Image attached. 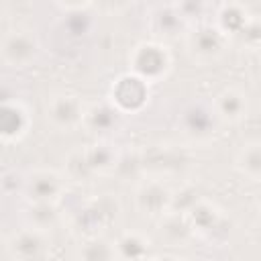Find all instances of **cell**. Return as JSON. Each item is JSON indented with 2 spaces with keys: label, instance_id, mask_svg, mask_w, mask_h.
Masks as SVG:
<instances>
[{
  "label": "cell",
  "instance_id": "44dd1931",
  "mask_svg": "<svg viewBox=\"0 0 261 261\" xmlns=\"http://www.w3.org/2000/svg\"><path fill=\"white\" fill-rule=\"evenodd\" d=\"M234 169L249 181L259 184L261 179V143L257 139L245 141L234 155Z\"/></svg>",
  "mask_w": 261,
  "mask_h": 261
},
{
  "label": "cell",
  "instance_id": "3957f363",
  "mask_svg": "<svg viewBox=\"0 0 261 261\" xmlns=\"http://www.w3.org/2000/svg\"><path fill=\"white\" fill-rule=\"evenodd\" d=\"M212 22L230 39V43H241L249 51L259 47V20L241 0L220 2L212 12Z\"/></svg>",
  "mask_w": 261,
  "mask_h": 261
},
{
  "label": "cell",
  "instance_id": "5bb4252c",
  "mask_svg": "<svg viewBox=\"0 0 261 261\" xmlns=\"http://www.w3.org/2000/svg\"><path fill=\"white\" fill-rule=\"evenodd\" d=\"M188 29H190V24L179 14V10L175 8L173 2L157 4L147 14V31H149L151 39H155V41H161V43L179 41Z\"/></svg>",
  "mask_w": 261,
  "mask_h": 261
},
{
  "label": "cell",
  "instance_id": "2e32d148",
  "mask_svg": "<svg viewBox=\"0 0 261 261\" xmlns=\"http://www.w3.org/2000/svg\"><path fill=\"white\" fill-rule=\"evenodd\" d=\"M220 124H239L249 116V94L239 86H224L210 102Z\"/></svg>",
  "mask_w": 261,
  "mask_h": 261
},
{
  "label": "cell",
  "instance_id": "603a6c76",
  "mask_svg": "<svg viewBox=\"0 0 261 261\" xmlns=\"http://www.w3.org/2000/svg\"><path fill=\"white\" fill-rule=\"evenodd\" d=\"M175 4V8L179 10V14L186 18V22L192 24H200V22H208L212 18V2L210 0H171Z\"/></svg>",
  "mask_w": 261,
  "mask_h": 261
},
{
  "label": "cell",
  "instance_id": "ac0fdd59",
  "mask_svg": "<svg viewBox=\"0 0 261 261\" xmlns=\"http://www.w3.org/2000/svg\"><path fill=\"white\" fill-rule=\"evenodd\" d=\"M157 226H159L161 241L167 247H188L196 239V232L188 216L181 212H173V210L165 212L161 218H157Z\"/></svg>",
  "mask_w": 261,
  "mask_h": 261
},
{
  "label": "cell",
  "instance_id": "7402d4cb",
  "mask_svg": "<svg viewBox=\"0 0 261 261\" xmlns=\"http://www.w3.org/2000/svg\"><path fill=\"white\" fill-rule=\"evenodd\" d=\"M75 257L86 259V261H104V259H116L114 255V245L106 237H90L82 239L77 245Z\"/></svg>",
  "mask_w": 261,
  "mask_h": 261
},
{
  "label": "cell",
  "instance_id": "484cf974",
  "mask_svg": "<svg viewBox=\"0 0 261 261\" xmlns=\"http://www.w3.org/2000/svg\"><path fill=\"white\" fill-rule=\"evenodd\" d=\"M0 184H2V173H0Z\"/></svg>",
  "mask_w": 261,
  "mask_h": 261
},
{
  "label": "cell",
  "instance_id": "ffe728a7",
  "mask_svg": "<svg viewBox=\"0 0 261 261\" xmlns=\"http://www.w3.org/2000/svg\"><path fill=\"white\" fill-rule=\"evenodd\" d=\"M22 218H24L27 226H33V228L43 230V232H51L63 222V214L59 210V204H51V202L27 204Z\"/></svg>",
  "mask_w": 261,
  "mask_h": 261
},
{
  "label": "cell",
  "instance_id": "277c9868",
  "mask_svg": "<svg viewBox=\"0 0 261 261\" xmlns=\"http://www.w3.org/2000/svg\"><path fill=\"white\" fill-rule=\"evenodd\" d=\"M173 69V55L167 43L147 39L139 41L128 53V71L149 86L163 82Z\"/></svg>",
  "mask_w": 261,
  "mask_h": 261
},
{
  "label": "cell",
  "instance_id": "5b68a950",
  "mask_svg": "<svg viewBox=\"0 0 261 261\" xmlns=\"http://www.w3.org/2000/svg\"><path fill=\"white\" fill-rule=\"evenodd\" d=\"M181 41L188 57L196 65H210L222 59L230 47V39L212 20L192 24L181 37Z\"/></svg>",
  "mask_w": 261,
  "mask_h": 261
},
{
  "label": "cell",
  "instance_id": "6da1fadb",
  "mask_svg": "<svg viewBox=\"0 0 261 261\" xmlns=\"http://www.w3.org/2000/svg\"><path fill=\"white\" fill-rule=\"evenodd\" d=\"M120 149L110 139H96L90 145L73 149L65 157L63 175L67 184L88 186L94 184L100 175H112L116 161H118Z\"/></svg>",
  "mask_w": 261,
  "mask_h": 261
},
{
  "label": "cell",
  "instance_id": "9c48e42d",
  "mask_svg": "<svg viewBox=\"0 0 261 261\" xmlns=\"http://www.w3.org/2000/svg\"><path fill=\"white\" fill-rule=\"evenodd\" d=\"M173 188L163 175H147L137 179L135 186V208L141 216L157 220L171 208Z\"/></svg>",
  "mask_w": 261,
  "mask_h": 261
},
{
  "label": "cell",
  "instance_id": "52a82bcc",
  "mask_svg": "<svg viewBox=\"0 0 261 261\" xmlns=\"http://www.w3.org/2000/svg\"><path fill=\"white\" fill-rule=\"evenodd\" d=\"M149 88L151 86L147 82H143L130 71H124L112 80L108 88V102L124 116L141 114L151 100Z\"/></svg>",
  "mask_w": 261,
  "mask_h": 261
},
{
  "label": "cell",
  "instance_id": "7c38bea8",
  "mask_svg": "<svg viewBox=\"0 0 261 261\" xmlns=\"http://www.w3.org/2000/svg\"><path fill=\"white\" fill-rule=\"evenodd\" d=\"M33 124L31 110L27 104L12 96L0 98V143L14 145L22 141Z\"/></svg>",
  "mask_w": 261,
  "mask_h": 261
},
{
  "label": "cell",
  "instance_id": "4fadbf2b",
  "mask_svg": "<svg viewBox=\"0 0 261 261\" xmlns=\"http://www.w3.org/2000/svg\"><path fill=\"white\" fill-rule=\"evenodd\" d=\"M177 126H179L181 135L186 139H190V141H206L222 124L216 118V114H214V110H212L210 104L190 102L177 114Z\"/></svg>",
  "mask_w": 261,
  "mask_h": 261
},
{
  "label": "cell",
  "instance_id": "cb8c5ba5",
  "mask_svg": "<svg viewBox=\"0 0 261 261\" xmlns=\"http://www.w3.org/2000/svg\"><path fill=\"white\" fill-rule=\"evenodd\" d=\"M133 4V0H94L92 6L106 16H116L120 12H124L128 6Z\"/></svg>",
  "mask_w": 261,
  "mask_h": 261
},
{
  "label": "cell",
  "instance_id": "30bf717a",
  "mask_svg": "<svg viewBox=\"0 0 261 261\" xmlns=\"http://www.w3.org/2000/svg\"><path fill=\"white\" fill-rule=\"evenodd\" d=\"M41 43L35 33L27 29L6 31L0 37V61L14 69H24L39 59Z\"/></svg>",
  "mask_w": 261,
  "mask_h": 261
},
{
  "label": "cell",
  "instance_id": "8fae6325",
  "mask_svg": "<svg viewBox=\"0 0 261 261\" xmlns=\"http://www.w3.org/2000/svg\"><path fill=\"white\" fill-rule=\"evenodd\" d=\"M4 247H6V255L18 261H37V259H47L51 255L49 232L37 230L27 224L8 237Z\"/></svg>",
  "mask_w": 261,
  "mask_h": 261
},
{
  "label": "cell",
  "instance_id": "ba28073f",
  "mask_svg": "<svg viewBox=\"0 0 261 261\" xmlns=\"http://www.w3.org/2000/svg\"><path fill=\"white\" fill-rule=\"evenodd\" d=\"M86 102L73 92H53L45 100V118L51 128L57 133H73L82 128Z\"/></svg>",
  "mask_w": 261,
  "mask_h": 261
},
{
  "label": "cell",
  "instance_id": "d4e9b609",
  "mask_svg": "<svg viewBox=\"0 0 261 261\" xmlns=\"http://www.w3.org/2000/svg\"><path fill=\"white\" fill-rule=\"evenodd\" d=\"M94 0H55V4L65 12H82L92 6Z\"/></svg>",
  "mask_w": 261,
  "mask_h": 261
},
{
  "label": "cell",
  "instance_id": "e0dca14e",
  "mask_svg": "<svg viewBox=\"0 0 261 261\" xmlns=\"http://www.w3.org/2000/svg\"><path fill=\"white\" fill-rule=\"evenodd\" d=\"M196 237L200 239H210L212 234H218V232H224L226 224H228V216L224 214V210L210 202L208 198H200L188 212H186Z\"/></svg>",
  "mask_w": 261,
  "mask_h": 261
},
{
  "label": "cell",
  "instance_id": "9a60e30c",
  "mask_svg": "<svg viewBox=\"0 0 261 261\" xmlns=\"http://www.w3.org/2000/svg\"><path fill=\"white\" fill-rule=\"evenodd\" d=\"M122 124H124V114L118 112L108 102V98L90 104L86 102L82 128L94 139H110L122 128Z\"/></svg>",
  "mask_w": 261,
  "mask_h": 261
},
{
  "label": "cell",
  "instance_id": "d6986e66",
  "mask_svg": "<svg viewBox=\"0 0 261 261\" xmlns=\"http://www.w3.org/2000/svg\"><path fill=\"white\" fill-rule=\"evenodd\" d=\"M114 255L116 259H151L153 255V241L141 230H122L114 241Z\"/></svg>",
  "mask_w": 261,
  "mask_h": 261
},
{
  "label": "cell",
  "instance_id": "8992f818",
  "mask_svg": "<svg viewBox=\"0 0 261 261\" xmlns=\"http://www.w3.org/2000/svg\"><path fill=\"white\" fill-rule=\"evenodd\" d=\"M20 192L27 204H37V202L59 204L67 192V179L57 169L35 167L22 175Z\"/></svg>",
  "mask_w": 261,
  "mask_h": 261
},
{
  "label": "cell",
  "instance_id": "7a4b0ae2",
  "mask_svg": "<svg viewBox=\"0 0 261 261\" xmlns=\"http://www.w3.org/2000/svg\"><path fill=\"white\" fill-rule=\"evenodd\" d=\"M120 200L116 194L104 192L98 196H92L80 204V208L71 214V230L80 239L90 237H104L106 230H110L120 220Z\"/></svg>",
  "mask_w": 261,
  "mask_h": 261
}]
</instances>
